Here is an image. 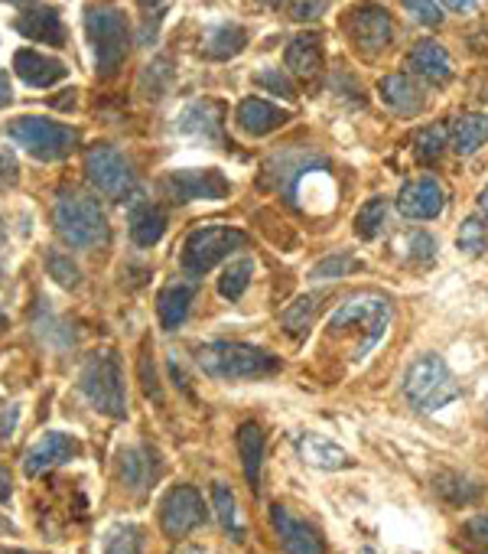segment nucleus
Listing matches in <instances>:
<instances>
[{
  "mask_svg": "<svg viewBox=\"0 0 488 554\" xmlns=\"http://www.w3.org/2000/svg\"><path fill=\"white\" fill-rule=\"evenodd\" d=\"M196 365L202 375H209L215 382H254V379H271L284 362L274 352L251 343H205L196 349Z\"/></svg>",
  "mask_w": 488,
  "mask_h": 554,
  "instance_id": "1",
  "label": "nucleus"
},
{
  "mask_svg": "<svg viewBox=\"0 0 488 554\" xmlns=\"http://www.w3.org/2000/svg\"><path fill=\"white\" fill-rule=\"evenodd\" d=\"M53 225L56 235L75 251L105 248L111 242V225L105 209L92 196H82L75 190H62L53 203Z\"/></svg>",
  "mask_w": 488,
  "mask_h": 554,
  "instance_id": "2",
  "label": "nucleus"
},
{
  "mask_svg": "<svg viewBox=\"0 0 488 554\" xmlns=\"http://www.w3.org/2000/svg\"><path fill=\"white\" fill-rule=\"evenodd\" d=\"M79 388L98 414H105V418H127V385L118 352L111 349L92 352L79 372Z\"/></svg>",
  "mask_w": 488,
  "mask_h": 554,
  "instance_id": "3",
  "label": "nucleus"
},
{
  "mask_svg": "<svg viewBox=\"0 0 488 554\" xmlns=\"http://www.w3.org/2000/svg\"><path fill=\"white\" fill-rule=\"evenodd\" d=\"M462 395V388L456 385L453 372L443 356H420L417 362L407 365L404 372V398L410 401V408H417L420 414H433L446 408L449 401H456Z\"/></svg>",
  "mask_w": 488,
  "mask_h": 554,
  "instance_id": "4",
  "label": "nucleus"
},
{
  "mask_svg": "<svg viewBox=\"0 0 488 554\" xmlns=\"http://www.w3.org/2000/svg\"><path fill=\"white\" fill-rule=\"evenodd\" d=\"M244 245H248V235L241 229H231V225H202V229L189 232L179 264H183L186 277L199 281V277L209 274L215 264H222Z\"/></svg>",
  "mask_w": 488,
  "mask_h": 554,
  "instance_id": "5",
  "label": "nucleus"
},
{
  "mask_svg": "<svg viewBox=\"0 0 488 554\" xmlns=\"http://www.w3.org/2000/svg\"><path fill=\"white\" fill-rule=\"evenodd\" d=\"M7 137L36 160H62L79 147V131L62 121L23 115L7 124Z\"/></svg>",
  "mask_w": 488,
  "mask_h": 554,
  "instance_id": "6",
  "label": "nucleus"
},
{
  "mask_svg": "<svg viewBox=\"0 0 488 554\" xmlns=\"http://www.w3.org/2000/svg\"><path fill=\"white\" fill-rule=\"evenodd\" d=\"M85 30L95 49V69L101 75H114L127 59V46H131V30H127V17L118 7H88L85 10Z\"/></svg>",
  "mask_w": 488,
  "mask_h": 554,
  "instance_id": "7",
  "label": "nucleus"
},
{
  "mask_svg": "<svg viewBox=\"0 0 488 554\" xmlns=\"http://www.w3.org/2000/svg\"><path fill=\"white\" fill-rule=\"evenodd\" d=\"M355 323L365 326V343H362V349L355 352V359L362 362L368 352L378 346V339L384 336V330H388V323H391V300L388 297H378V294L349 297L329 317V330L332 333H342L345 326H355Z\"/></svg>",
  "mask_w": 488,
  "mask_h": 554,
  "instance_id": "8",
  "label": "nucleus"
},
{
  "mask_svg": "<svg viewBox=\"0 0 488 554\" xmlns=\"http://www.w3.org/2000/svg\"><path fill=\"white\" fill-rule=\"evenodd\" d=\"M85 176H88V183H92L98 193H105L108 199H124L137 183L131 160L111 144H98V147L88 150Z\"/></svg>",
  "mask_w": 488,
  "mask_h": 554,
  "instance_id": "9",
  "label": "nucleus"
},
{
  "mask_svg": "<svg viewBox=\"0 0 488 554\" xmlns=\"http://www.w3.org/2000/svg\"><path fill=\"white\" fill-rule=\"evenodd\" d=\"M205 519H209V512H205L202 493L196 486H173L160 502V525L166 538H186Z\"/></svg>",
  "mask_w": 488,
  "mask_h": 554,
  "instance_id": "10",
  "label": "nucleus"
},
{
  "mask_svg": "<svg viewBox=\"0 0 488 554\" xmlns=\"http://www.w3.org/2000/svg\"><path fill=\"white\" fill-rule=\"evenodd\" d=\"M163 193L173 199V203H196V199H225L231 193L228 176L218 170H176L163 180Z\"/></svg>",
  "mask_w": 488,
  "mask_h": 554,
  "instance_id": "11",
  "label": "nucleus"
},
{
  "mask_svg": "<svg viewBox=\"0 0 488 554\" xmlns=\"http://www.w3.org/2000/svg\"><path fill=\"white\" fill-rule=\"evenodd\" d=\"M349 36L365 53H384L394 40L391 14L381 4H358L349 14Z\"/></svg>",
  "mask_w": 488,
  "mask_h": 554,
  "instance_id": "12",
  "label": "nucleus"
},
{
  "mask_svg": "<svg viewBox=\"0 0 488 554\" xmlns=\"http://www.w3.org/2000/svg\"><path fill=\"white\" fill-rule=\"evenodd\" d=\"M271 525L280 538L284 554H326V541L316 532L310 522L297 519L284 506H271Z\"/></svg>",
  "mask_w": 488,
  "mask_h": 554,
  "instance_id": "13",
  "label": "nucleus"
},
{
  "mask_svg": "<svg viewBox=\"0 0 488 554\" xmlns=\"http://www.w3.org/2000/svg\"><path fill=\"white\" fill-rule=\"evenodd\" d=\"M446 206V193L440 180L433 176H423V180L407 183L401 193H397V209H401L404 219H417V222H427L436 219Z\"/></svg>",
  "mask_w": 488,
  "mask_h": 554,
  "instance_id": "14",
  "label": "nucleus"
},
{
  "mask_svg": "<svg viewBox=\"0 0 488 554\" xmlns=\"http://www.w3.org/2000/svg\"><path fill=\"white\" fill-rule=\"evenodd\" d=\"M79 457V440L72 434H62V431H49L43 434L36 444L27 450V460H23V470L30 476H40L46 470H56L62 463H69Z\"/></svg>",
  "mask_w": 488,
  "mask_h": 554,
  "instance_id": "15",
  "label": "nucleus"
},
{
  "mask_svg": "<svg viewBox=\"0 0 488 554\" xmlns=\"http://www.w3.org/2000/svg\"><path fill=\"white\" fill-rule=\"evenodd\" d=\"M290 121V111H284L280 105L267 102V98H244V102L238 105L235 111V124L241 134L248 137H267L274 134L277 128H284V124Z\"/></svg>",
  "mask_w": 488,
  "mask_h": 554,
  "instance_id": "16",
  "label": "nucleus"
},
{
  "mask_svg": "<svg viewBox=\"0 0 488 554\" xmlns=\"http://www.w3.org/2000/svg\"><path fill=\"white\" fill-rule=\"evenodd\" d=\"M293 447H297V457L306 463V467H316V470H349L352 467V457L345 453L336 440H329L316 431H303L293 437Z\"/></svg>",
  "mask_w": 488,
  "mask_h": 554,
  "instance_id": "17",
  "label": "nucleus"
},
{
  "mask_svg": "<svg viewBox=\"0 0 488 554\" xmlns=\"http://www.w3.org/2000/svg\"><path fill=\"white\" fill-rule=\"evenodd\" d=\"M196 294H199V281H192V277H176V281H170L163 287V291L157 294V313H160L163 330L173 333V330L183 326Z\"/></svg>",
  "mask_w": 488,
  "mask_h": 554,
  "instance_id": "18",
  "label": "nucleus"
},
{
  "mask_svg": "<svg viewBox=\"0 0 488 554\" xmlns=\"http://www.w3.org/2000/svg\"><path fill=\"white\" fill-rule=\"evenodd\" d=\"M14 30L20 36H27L33 43H46V46H66V27L53 7H33L23 10L14 20Z\"/></svg>",
  "mask_w": 488,
  "mask_h": 554,
  "instance_id": "19",
  "label": "nucleus"
},
{
  "mask_svg": "<svg viewBox=\"0 0 488 554\" xmlns=\"http://www.w3.org/2000/svg\"><path fill=\"white\" fill-rule=\"evenodd\" d=\"M407 69L433 85H443L453 75V59H449V53L436 40H420L407 53Z\"/></svg>",
  "mask_w": 488,
  "mask_h": 554,
  "instance_id": "20",
  "label": "nucleus"
},
{
  "mask_svg": "<svg viewBox=\"0 0 488 554\" xmlns=\"http://www.w3.org/2000/svg\"><path fill=\"white\" fill-rule=\"evenodd\" d=\"M14 69L20 75V82H27L33 88H53L56 82L66 79V72H69L59 59L36 53V49H20L14 56Z\"/></svg>",
  "mask_w": 488,
  "mask_h": 554,
  "instance_id": "21",
  "label": "nucleus"
},
{
  "mask_svg": "<svg viewBox=\"0 0 488 554\" xmlns=\"http://www.w3.org/2000/svg\"><path fill=\"white\" fill-rule=\"evenodd\" d=\"M378 95H381V102L388 105L391 111H397V115H417V111L423 108L420 85L410 79V75H404V72L384 75V79L378 82Z\"/></svg>",
  "mask_w": 488,
  "mask_h": 554,
  "instance_id": "22",
  "label": "nucleus"
},
{
  "mask_svg": "<svg viewBox=\"0 0 488 554\" xmlns=\"http://www.w3.org/2000/svg\"><path fill=\"white\" fill-rule=\"evenodd\" d=\"M238 453H241V467H244V480L258 493L261 489V470H264V431L261 424L244 421L238 427Z\"/></svg>",
  "mask_w": 488,
  "mask_h": 554,
  "instance_id": "23",
  "label": "nucleus"
},
{
  "mask_svg": "<svg viewBox=\"0 0 488 554\" xmlns=\"http://www.w3.org/2000/svg\"><path fill=\"white\" fill-rule=\"evenodd\" d=\"M127 229H131L134 245L153 248L166 232V212L157 203H137L127 212Z\"/></svg>",
  "mask_w": 488,
  "mask_h": 554,
  "instance_id": "24",
  "label": "nucleus"
},
{
  "mask_svg": "<svg viewBox=\"0 0 488 554\" xmlns=\"http://www.w3.org/2000/svg\"><path fill=\"white\" fill-rule=\"evenodd\" d=\"M157 453L150 447H127L121 453V480L131 489H147L153 480H157Z\"/></svg>",
  "mask_w": 488,
  "mask_h": 554,
  "instance_id": "25",
  "label": "nucleus"
},
{
  "mask_svg": "<svg viewBox=\"0 0 488 554\" xmlns=\"http://www.w3.org/2000/svg\"><path fill=\"white\" fill-rule=\"evenodd\" d=\"M287 69L297 75V79H313V75L323 69V43H319L316 33L297 36L287 46Z\"/></svg>",
  "mask_w": 488,
  "mask_h": 554,
  "instance_id": "26",
  "label": "nucleus"
},
{
  "mask_svg": "<svg viewBox=\"0 0 488 554\" xmlns=\"http://www.w3.org/2000/svg\"><path fill=\"white\" fill-rule=\"evenodd\" d=\"M222 118H225L222 102H196L183 111V131L199 134L202 141H218L222 137Z\"/></svg>",
  "mask_w": 488,
  "mask_h": 554,
  "instance_id": "27",
  "label": "nucleus"
},
{
  "mask_svg": "<svg viewBox=\"0 0 488 554\" xmlns=\"http://www.w3.org/2000/svg\"><path fill=\"white\" fill-rule=\"evenodd\" d=\"M248 46V33L238 23H218L205 33V56L209 59H231Z\"/></svg>",
  "mask_w": 488,
  "mask_h": 554,
  "instance_id": "28",
  "label": "nucleus"
},
{
  "mask_svg": "<svg viewBox=\"0 0 488 554\" xmlns=\"http://www.w3.org/2000/svg\"><path fill=\"white\" fill-rule=\"evenodd\" d=\"M488 141V115H462L453 124V150L459 157H472Z\"/></svg>",
  "mask_w": 488,
  "mask_h": 554,
  "instance_id": "29",
  "label": "nucleus"
},
{
  "mask_svg": "<svg viewBox=\"0 0 488 554\" xmlns=\"http://www.w3.org/2000/svg\"><path fill=\"white\" fill-rule=\"evenodd\" d=\"M212 509L225 532L235 541H244V525L238 519V499H235V489L228 483H212Z\"/></svg>",
  "mask_w": 488,
  "mask_h": 554,
  "instance_id": "30",
  "label": "nucleus"
},
{
  "mask_svg": "<svg viewBox=\"0 0 488 554\" xmlns=\"http://www.w3.org/2000/svg\"><path fill=\"white\" fill-rule=\"evenodd\" d=\"M319 307H323V294H306V297H297L284 313H280V323H284V330H287L290 336H303V333L313 326Z\"/></svg>",
  "mask_w": 488,
  "mask_h": 554,
  "instance_id": "31",
  "label": "nucleus"
},
{
  "mask_svg": "<svg viewBox=\"0 0 488 554\" xmlns=\"http://www.w3.org/2000/svg\"><path fill=\"white\" fill-rule=\"evenodd\" d=\"M388 225V199L384 196H371L368 203L355 212V235L362 242H375Z\"/></svg>",
  "mask_w": 488,
  "mask_h": 554,
  "instance_id": "32",
  "label": "nucleus"
},
{
  "mask_svg": "<svg viewBox=\"0 0 488 554\" xmlns=\"http://www.w3.org/2000/svg\"><path fill=\"white\" fill-rule=\"evenodd\" d=\"M251 277H254V258L228 261V268L222 271V277H218V294L235 304V300H241L244 291H248Z\"/></svg>",
  "mask_w": 488,
  "mask_h": 554,
  "instance_id": "33",
  "label": "nucleus"
},
{
  "mask_svg": "<svg viewBox=\"0 0 488 554\" xmlns=\"http://www.w3.org/2000/svg\"><path fill=\"white\" fill-rule=\"evenodd\" d=\"M365 261L349 255V251H332V255H326L323 261L313 264L310 271V281H339V277H349L355 271H362Z\"/></svg>",
  "mask_w": 488,
  "mask_h": 554,
  "instance_id": "34",
  "label": "nucleus"
},
{
  "mask_svg": "<svg viewBox=\"0 0 488 554\" xmlns=\"http://www.w3.org/2000/svg\"><path fill=\"white\" fill-rule=\"evenodd\" d=\"M101 554H144V532L137 525H118L108 535Z\"/></svg>",
  "mask_w": 488,
  "mask_h": 554,
  "instance_id": "35",
  "label": "nucleus"
},
{
  "mask_svg": "<svg viewBox=\"0 0 488 554\" xmlns=\"http://www.w3.org/2000/svg\"><path fill=\"white\" fill-rule=\"evenodd\" d=\"M459 251H466V255H482L488 248V225L479 219V216H469L466 222L459 225V238H456Z\"/></svg>",
  "mask_w": 488,
  "mask_h": 554,
  "instance_id": "36",
  "label": "nucleus"
},
{
  "mask_svg": "<svg viewBox=\"0 0 488 554\" xmlns=\"http://www.w3.org/2000/svg\"><path fill=\"white\" fill-rule=\"evenodd\" d=\"M46 271L62 287H79V281H82L79 264H75L69 255H62V251H49V255H46Z\"/></svg>",
  "mask_w": 488,
  "mask_h": 554,
  "instance_id": "37",
  "label": "nucleus"
},
{
  "mask_svg": "<svg viewBox=\"0 0 488 554\" xmlns=\"http://www.w3.org/2000/svg\"><path fill=\"white\" fill-rule=\"evenodd\" d=\"M414 147L420 160H436L446 147V128L443 124H430V128H420L414 134Z\"/></svg>",
  "mask_w": 488,
  "mask_h": 554,
  "instance_id": "38",
  "label": "nucleus"
},
{
  "mask_svg": "<svg viewBox=\"0 0 488 554\" xmlns=\"http://www.w3.org/2000/svg\"><path fill=\"white\" fill-rule=\"evenodd\" d=\"M466 486H472V483L466 480V476L446 473V476H440V480H436V493L446 496V499H453V502H472V499H479L482 489H479V486L466 489Z\"/></svg>",
  "mask_w": 488,
  "mask_h": 554,
  "instance_id": "39",
  "label": "nucleus"
},
{
  "mask_svg": "<svg viewBox=\"0 0 488 554\" xmlns=\"http://www.w3.org/2000/svg\"><path fill=\"white\" fill-rule=\"evenodd\" d=\"M407 14L414 17L423 27H440L443 23V7L436 0H404Z\"/></svg>",
  "mask_w": 488,
  "mask_h": 554,
  "instance_id": "40",
  "label": "nucleus"
},
{
  "mask_svg": "<svg viewBox=\"0 0 488 554\" xmlns=\"http://www.w3.org/2000/svg\"><path fill=\"white\" fill-rule=\"evenodd\" d=\"M254 82H258L261 88H271V92L280 95V98H297V92H293V82L280 69H264V72H258V79H254Z\"/></svg>",
  "mask_w": 488,
  "mask_h": 554,
  "instance_id": "41",
  "label": "nucleus"
},
{
  "mask_svg": "<svg viewBox=\"0 0 488 554\" xmlns=\"http://www.w3.org/2000/svg\"><path fill=\"white\" fill-rule=\"evenodd\" d=\"M410 258L420 261V264H427L436 258V238L427 235V232H414L410 235Z\"/></svg>",
  "mask_w": 488,
  "mask_h": 554,
  "instance_id": "42",
  "label": "nucleus"
},
{
  "mask_svg": "<svg viewBox=\"0 0 488 554\" xmlns=\"http://www.w3.org/2000/svg\"><path fill=\"white\" fill-rule=\"evenodd\" d=\"M140 379H144V395L153 398L160 405L163 401V392H160V382H157V372H153V359H150V352H144L140 356Z\"/></svg>",
  "mask_w": 488,
  "mask_h": 554,
  "instance_id": "43",
  "label": "nucleus"
},
{
  "mask_svg": "<svg viewBox=\"0 0 488 554\" xmlns=\"http://www.w3.org/2000/svg\"><path fill=\"white\" fill-rule=\"evenodd\" d=\"M326 7H329V0H297V4H293V20H300V23L319 20L326 14Z\"/></svg>",
  "mask_w": 488,
  "mask_h": 554,
  "instance_id": "44",
  "label": "nucleus"
},
{
  "mask_svg": "<svg viewBox=\"0 0 488 554\" xmlns=\"http://www.w3.org/2000/svg\"><path fill=\"white\" fill-rule=\"evenodd\" d=\"M17 418H20V408H17V405H4V411H0V437H10V434H14Z\"/></svg>",
  "mask_w": 488,
  "mask_h": 554,
  "instance_id": "45",
  "label": "nucleus"
},
{
  "mask_svg": "<svg viewBox=\"0 0 488 554\" xmlns=\"http://www.w3.org/2000/svg\"><path fill=\"white\" fill-rule=\"evenodd\" d=\"M469 535L488 548V515H475V519H469Z\"/></svg>",
  "mask_w": 488,
  "mask_h": 554,
  "instance_id": "46",
  "label": "nucleus"
},
{
  "mask_svg": "<svg viewBox=\"0 0 488 554\" xmlns=\"http://www.w3.org/2000/svg\"><path fill=\"white\" fill-rule=\"evenodd\" d=\"M10 496H14V476L0 463V502H10Z\"/></svg>",
  "mask_w": 488,
  "mask_h": 554,
  "instance_id": "47",
  "label": "nucleus"
},
{
  "mask_svg": "<svg viewBox=\"0 0 488 554\" xmlns=\"http://www.w3.org/2000/svg\"><path fill=\"white\" fill-rule=\"evenodd\" d=\"M10 102H14V88H10L4 69H0V108H7Z\"/></svg>",
  "mask_w": 488,
  "mask_h": 554,
  "instance_id": "48",
  "label": "nucleus"
},
{
  "mask_svg": "<svg viewBox=\"0 0 488 554\" xmlns=\"http://www.w3.org/2000/svg\"><path fill=\"white\" fill-rule=\"evenodd\" d=\"M440 4L446 10H453V14H462V10H472L475 7V0H440Z\"/></svg>",
  "mask_w": 488,
  "mask_h": 554,
  "instance_id": "49",
  "label": "nucleus"
},
{
  "mask_svg": "<svg viewBox=\"0 0 488 554\" xmlns=\"http://www.w3.org/2000/svg\"><path fill=\"white\" fill-rule=\"evenodd\" d=\"M479 206H482V212H485V216H488V186H485V190H482V199H479Z\"/></svg>",
  "mask_w": 488,
  "mask_h": 554,
  "instance_id": "50",
  "label": "nucleus"
},
{
  "mask_svg": "<svg viewBox=\"0 0 488 554\" xmlns=\"http://www.w3.org/2000/svg\"><path fill=\"white\" fill-rule=\"evenodd\" d=\"M0 554H27V551H0Z\"/></svg>",
  "mask_w": 488,
  "mask_h": 554,
  "instance_id": "51",
  "label": "nucleus"
},
{
  "mask_svg": "<svg viewBox=\"0 0 488 554\" xmlns=\"http://www.w3.org/2000/svg\"><path fill=\"white\" fill-rule=\"evenodd\" d=\"M358 554H375V551H371V548H362V551H358Z\"/></svg>",
  "mask_w": 488,
  "mask_h": 554,
  "instance_id": "52",
  "label": "nucleus"
},
{
  "mask_svg": "<svg viewBox=\"0 0 488 554\" xmlns=\"http://www.w3.org/2000/svg\"><path fill=\"white\" fill-rule=\"evenodd\" d=\"M150 4H160V0H150Z\"/></svg>",
  "mask_w": 488,
  "mask_h": 554,
  "instance_id": "53",
  "label": "nucleus"
},
{
  "mask_svg": "<svg viewBox=\"0 0 488 554\" xmlns=\"http://www.w3.org/2000/svg\"><path fill=\"white\" fill-rule=\"evenodd\" d=\"M0 238H4V229H0Z\"/></svg>",
  "mask_w": 488,
  "mask_h": 554,
  "instance_id": "54",
  "label": "nucleus"
}]
</instances>
